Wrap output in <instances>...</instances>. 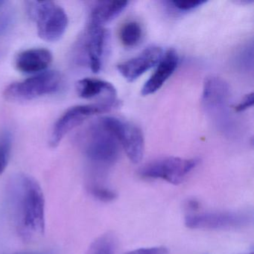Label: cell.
I'll list each match as a JSON object with an SVG mask.
<instances>
[{"label":"cell","instance_id":"obj_1","mask_svg":"<svg viewBox=\"0 0 254 254\" xmlns=\"http://www.w3.org/2000/svg\"><path fill=\"white\" fill-rule=\"evenodd\" d=\"M9 203L19 236L32 242L45 233V198L41 186L30 175L19 174L9 186Z\"/></svg>","mask_w":254,"mask_h":254},{"label":"cell","instance_id":"obj_2","mask_svg":"<svg viewBox=\"0 0 254 254\" xmlns=\"http://www.w3.org/2000/svg\"><path fill=\"white\" fill-rule=\"evenodd\" d=\"M81 145L87 158L99 167L111 166L120 156V143L102 118L85 129L81 136Z\"/></svg>","mask_w":254,"mask_h":254},{"label":"cell","instance_id":"obj_3","mask_svg":"<svg viewBox=\"0 0 254 254\" xmlns=\"http://www.w3.org/2000/svg\"><path fill=\"white\" fill-rule=\"evenodd\" d=\"M29 18L36 23L38 35L47 42H56L64 35L69 24L65 10L51 1L26 2Z\"/></svg>","mask_w":254,"mask_h":254},{"label":"cell","instance_id":"obj_4","mask_svg":"<svg viewBox=\"0 0 254 254\" xmlns=\"http://www.w3.org/2000/svg\"><path fill=\"white\" fill-rule=\"evenodd\" d=\"M63 82V76L59 71H44L10 84L4 91V96L14 102L33 100L56 93L62 88Z\"/></svg>","mask_w":254,"mask_h":254},{"label":"cell","instance_id":"obj_5","mask_svg":"<svg viewBox=\"0 0 254 254\" xmlns=\"http://www.w3.org/2000/svg\"><path fill=\"white\" fill-rule=\"evenodd\" d=\"M117 106L118 102L116 100L102 101L98 103L76 105L69 108L55 124L50 137V145L56 148L68 133L81 126L86 120L93 116L108 112Z\"/></svg>","mask_w":254,"mask_h":254},{"label":"cell","instance_id":"obj_6","mask_svg":"<svg viewBox=\"0 0 254 254\" xmlns=\"http://www.w3.org/2000/svg\"><path fill=\"white\" fill-rule=\"evenodd\" d=\"M199 160L168 157L150 162L139 171L142 177L162 179L174 185H178L198 165Z\"/></svg>","mask_w":254,"mask_h":254},{"label":"cell","instance_id":"obj_7","mask_svg":"<svg viewBox=\"0 0 254 254\" xmlns=\"http://www.w3.org/2000/svg\"><path fill=\"white\" fill-rule=\"evenodd\" d=\"M102 120L114 133L130 161L139 163L142 160L145 151L142 130L136 125L118 117H105Z\"/></svg>","mask_w":254,"mask_h":254},{"label":"cell","instance_id":"obj_8","mask_svg":"<svg viewBox=\"0 0 254 254\" xmlns=\"http://www.w3.org/2000/svg\"><path fill=\"white\" fill-rule=\"evenodd\" d=\"M252 219V215L245 212H202L187 215L185 224L195 230H232L248 226Z\"/></svg>","mask_w":254,"mask_h":254},{"label":"cell","instance_id":"obj_9","mask_svg":"<svg viewBox=\"0 0 254 254\" xmlns=\"http://www.w3.org/2000/svg\"><path fill=\"white\" fill-rule=\"evenodd\" d=\"M107 38V31L103 26L89 23L77 47V61L86 64L95 73L102 69Z\"/></svg>","mask_w":254,"mask_h":254},{"label":"cell","instance_id":"obj_10","mask_svg":"<svg viewBox=\"0 0 254 254\" xmlns=\"http://www.w3.org/2000/svg\"><path fill=\"white\" fill-rule=\"evenodd\" d=\"M163 56L162 48L152 46L144 50L136 57L119 64L117 69L126 79L131 82L157 65Z\"/></svg>","mask_w":254,"mask_h":254},{"label":"cell","instance_id":"obj_11","mask_svg":"<svg viewBox=\"0 0 254 254\" xmlns=\"http://www.w3.org/2000/svg\"><path fill=\"white\" fill-rule=\"evenodd\" d=\"M230 99V87L222 78L212 76L203 84L202 102L207 112L224 114Z\"/></svg>","mask_w":254,"mask_h":254},{"label":"cell","instance_id":"obj_12","mask_svg":"<svg viewBox=\"0 0 254 254\" xmlns=\"http://www.w3.org/2000/svg\"><path fill=\"white\" fill-rule=\"evenodd\" d=\"M178 53L173 49H170L163 54L154 73L142 87L141 90L142 96L153 94L160 90L178 67Z\"/></svg>","mask_w":254,"mask_h":254},{"label":"cell","instance_id":"obj_13","mask_svg":"<svg viewBox=\"0 0 254 254\" xmlns=\"http://www.w3.org/2000/svg\"><path fill=\"white\" fill-rule=\"evenodd\" d=\"M53 59V53L47 49H29L17 55L15 66L22 73L36 75L46 71Z\"/></svg>","mask_w":254,"mask_h":254},{"label":"cell","instance_id":"obj_14","mask_svg":"<svg viewBox=\"0 0 254 254\" xmlns=\"http://www.w3.org/2000/svg\"><path fill=\"white\" fill-rule=\"evenodd\" d=\"M76 91L80 97L84 99H93L100 96H107L116 99L117 90L111 83L94 78L79 80L76 84Z\"/></svg>","mask_w":254,"mask_h":254},{"label":"cell","instance_id":"obj_15","mask_svg":"<svg viewBox=\"0 0 254 254\" xmlns=\"http://www.w3.org/2000/svg\"><path fill=\"white\" fill-rule=\"evenodd\" d=\"M127 1H102L96 4L90 12V23L103 26L114 20L127 7Z\"/></svg>","mask_w":254,"mask_h":254},{"label":"cell","instance_id":"obj_16","mask_svg":"<svg viewBox=\"0 0 254 254\" xmlns=\"http://www.w3.org/2000/svg\"><path fill=\"white\" fill-rule=\"evenodd\" d=\"M142 36V27L136 21L127 22L120 29V41L125 47H135L140 42Z\"/></svg>","mask_w":254,"mask_h":254},{"label":"cell","instance_id":"obj_17","mask_svg":"<svg viewBox=\"0 0 254 254\" xmlns=\"http://www.w3.org/2000/svg\"><path fill=\"white\" fill-rule=\"evenodd\" d=\"M115 250V236L112 233H106L95 239L84 254H114Z\"/></svg>","mask_w":254,"mask_h":254},{"label":"cell","instance_id":"obj_18","mask_svg":"<svg viewBox=\"0 0 254 254\" xmlns=\"http://www.w3.org/2000/svg\"><path fill=\"white\" fill-rule=\"evenodd\" d=\"M12 148V134L8 129L0 132V175L8 166Z\"/></svg>","mask_w":254,"mask_h":254},{"label":"cell","instance_id":"obj_19","mask_svg":"<svg viewBox=\"0 0 254 254\" xmlns=\"http://www.w3.org/2000/svg\"><path fill=\"white\" fill-rule=\"evenodd\" d=\"M236 63L242 70L253 69L254 66V44L253 42L244 46L236 56Z\"/></svg>","mask_w":254,"mask_h":254},{"label":"cell","instance_id":"obj_20","mask_svg":"<svg viewBox=\"0 0 254 254\" xmlns=\"http://www.w3.org/2000/svg\"><path fill=\"white\" fill-rule=\"evenodd\" d=\"M89 192L95 198L103 202H111L117 197V193L102 184L92 183L88 186Z\"/></svg>","mask_w":254,"mask_h":254},{"label":"cell","instance_id":"obj_21","mask_svg":"<svg viewBox=\"0 0 254 254\" xmlns=\"http://www.w3.org/2000/svg\"><path fill=\"white\" fill-rule=\"evenodd\" d=\"M206 2V1H203V0H180V1L175 0V1L166 2V3L175 11H179V12H188L199 8Z\"/></svg>","mask_w":254,"mask_h":254},{"label":"cell","instance_id":"obj_22","mask_svg":"<svg viewBox=\"0 0 254 254\" xmlns=\"http://www.w3.org/2000/svg\"><path fill=\"white\" fill-rule=\"evenodd\" d=\"M13 20L14 17L11 13L5 12L0 14V38L5 35L11 28Z\"/></svg>","mask_w":254,"mask_h":254},{"label":"cell","instance_id":"obj_23","mask_svg":"<svg viewBox=\"0 0 254 254\" xmlns=\"http://www.w3.org/2000/svg\"><path fill=\"white\" fill-rule=\"evenodd\" d=\"M126 254H168V250L164 247H154L134 250Z\"/></svg>","mask_w":254,"mask_h":254},{"label":"cell","instance_id":"obj_24","mask_svg":"<svg viewBox=\"0 0 254 254\" xmlns=\"http://www.w3.org/2000/svg\"><path fill=\"white\" fill-rule=\"evenodd\" d=\"M254 93H249V94L246 95L243 99L235 107V110L236 112H242V111H246L254 105Z\"/></svg>","mask_w":254,"mask_h":254},{"label":"cell","instance_id":"obj_25","mask_svg":"<svg viewBox=\"0 0 254 254\" xmlns=\"http://www.w3.org/2000/svg\"><path fill=\"white\" fill-rule=\"evenodd\" d=\"M6 3L5 1H2V0H0V9H2V7L4 6V5Z\"/></svg>","mask_w":254,"mask_h":254},{"label":"cell","instance_id":"obj_26","mask_svg":"<svg viewBox=\"0 0 254 254\" xmlns=\"http://www.w3.org/2000/svg\"><path fill=\"white\" fill-rule=\"evenodd\" d=\"M38 254V253H23V254Z\"/></svg>","mask_w":254,"mask_h":254},{"label":"cell","instance_id":"obj_27","mask_svg":"<svg viewBox=\"0 0 254 254\" xmlns=\"http://www.w3.org/2000/svg\"><path fill=\"white\" fill-rule=\"evenodd\" d=\"M254 254V253H250V254Z\"/></svg>","mask_w":254,"mask_h":254}]
</instances>
